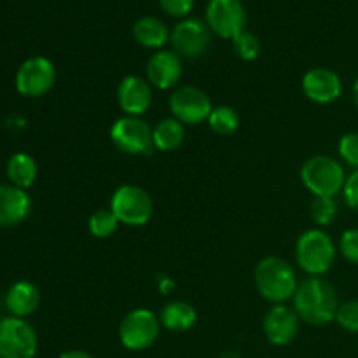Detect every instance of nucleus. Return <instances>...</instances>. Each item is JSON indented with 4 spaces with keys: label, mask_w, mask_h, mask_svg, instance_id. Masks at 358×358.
Returning a JSON list of instances; mask_svg holds the SVG:
<instances>
[{
    "label": "nucleus",
    "mask_w": 358,
    "mask_h": 358,
    "mask_svg": "<svg viewBox=\"0 0 358 358\" xmlns=\"http://www.w3.org/2000/svg\"><path fill=\"white\" fill-rule=\"evenodd\" d=\"M294 310L310 325H327L336 320L339 297L334 287L322 276H310L297 285L292 297Z\"/></svg>",
    "instance_id": "nucleus-1"
},
{
    "label": "nucleus",
    "mask_w": 358,
    "mask_h": 358,
    "mask_svg": "<svg viewBox=\"0 0 358 358\" xmlns=\"http://www.w3.org/2000/svg\"><path fill=\"white\" fill-rule=\"evenodd\" d=\"M297 276L292 266L282 257H266L255 268V287L266 301L285 304L296 294Z\"/></svg>",
    "instance_id": "nucleus-2"
},
{
    "label": "nucleus",
    "mask_w": 358,
    "mask_h": 358,
    "mask_svg": "<svg viewBox=\"0 0 358 358\" xmlns=\"http://www.w3.org/2000/svg\"><path fill=\"white\" fill-rule=\"evenodd\" d=\"M301 180L315 198H336L345 189L346 173L338 159L318 154L304 161Z\"/></svg>",
    "instance_id": "nucleus-3"
},
{
    "label": "nucleus",
    "mask_w": 358,
    "mask_h": 358,
    "mask_svg": "<svg viewBox=\"0 0 358 358\" xmlns=\"http://www.w3.org/2000/svg\"><path fill=\"white\" fill-rule=\"evenodd\" d=\"M296 261L310 276H322L334 266L336 245L322 229H308L296 243Z\"/></svg>",
    "instance_id": "nucleus-4"
},
{
    "label": "nucleus",
    "mask_w": 358,
    "mask_h": 358,
    "mask_svg": "<svg viewBox=\"0 0 358 358\" xmlns=\"http://www.w3.org/2000/svg\"><path fill=\"white\" fill-rule=\"evenodd\" d=\"M110 210L124 226L140 227L152 219L154 203L145 189L135 184H124L112 194Z\"/></svg>",
    "instance_id": "nucleus-5"
},
{
    "label": "nucleus",
    "mask_w": 358,
    "mask_h": 358,
    "mask_svg": "<svg viewBox=\"0 0 358 358\" xmlns=\"http://www.w3.org/2000/svg\"><path fill=\"white\" fill-rule=\"evenodd\" d=\"M161 322L147 308L129 311L119 324V341L129 352H143L157 341Z\"/></svg>",
    "instance_id": "nucleus-6"
},
{
    "label": "nucleus",
    "mask_w": 358,
    "mask_h": 358,
    "mask_svg": "<svg viewBox=\"0 0 358 358\" xmlns=\"http://www.w3.org/2000/svg\"><path fill=\"white\" fill-rule=\"evenodd\" d=\"M110 140L121 152L128 156H149L156 150L152 128L136 115H122L110 128Z\"/></svg>",
    "instance_id": "nucleus-7"
},
{
    "label": "nucleus",
    "mask_w": 358,
    "mask_h": 358,
    "mask_svg": "<svg viewBox=\"0 0 358 358\" xmlns=\"http://www.w3.org/2000/svg\"><path fill=\"white\" fill-rule=\"evenodd\" d=\"M37 348V334L24 318H0V358H34Z\"/></svg>",
    "instance_id": "nucleus-8"
},
{
    "label": "nucleus",
    "mask_w": 358,
    "mask_h": 358,
    "mask_svg": "<svg viewBox=\"0 0 358 358\" xmlns=\"http://www.w3.org/2000/svg\"><path fill=\"white\" fill-rule=\"evenodd\" d=\"M56 83V66L45 56H31L24 59L16 72L17 93L27 98L44 96Z\"/></svg>",
    "instance_id": "nucleus-9"
},
{
    "label": "nucleus",
    "mask_w": 358,
    "mask_h": 358,
    "mask_svg": "<svg viewBox=\"0 0 358 358\" xmlns=\"http://www.w3.org/2000/svg\"><path fill=\"white\" fill-rule=\"evenodd\" d=\"M170 42L180 58H199L212 44V30L199 17H184L171 31Z\"/></svg>",
    "instance_id": "nucleus-10"
},
{
    "label": "nucleus",
    "mask_w": 358,
    "mask_h": 358,
    "mask_svg": "<svg viewBox=\"0 0 358 358\" xmlns=\"http://www.w3.org/2000/svg\"><path fill=\"white\" fill-rule=\"evenodd\" d=\"M170 110L182 124L196 126L208 121L213 110L208 94L196 86H180L170 96Z\"/></svg>",
    "instance_id": "nucleus-11"
},
{
    "label": "nucleus",
    "mask_w": 358,
    "mask_h": 358,
    "mask_svg": "<svg viewBox=\"0 0 358 358\" xmlns=\"http://www.w3.org/2000/svg\"><path fill=\"white\" fill-rule=\"evenodd\" d=\"M205 21L212 34L233 41L245 30L247 10L241 0H210Z\"/></svg>",
    "instance_id": "nucleus-12"
},
{
    "label": "nucleus",
    "mask_w": 358,
    "mask_h": 358,
    "mask_svg": "<svg viewBox=\"0 0 358 358\" xmlns=\"http://www.w3.org/2000/svg\"><path fill=\"white\" fill-rule=\"evenodd\" d=\"M299 322L301 318L294 308L287 306V304H275L266 313L262 331L271 345L285 346L296 339L297 332H299Z\"/></svg>",
    "instance_id": "nucleus-13"
},
{
    "label": "nucleus",
    "mask_w": 358,
    "mask_h": 358,
    "mask_svg": "<svg viewBox=\"0 0 358 358\" xmlns=\"http://www.w3.org/2000/svg\"><path fill=\"white\" fill-rule=\"evenodd\" d=\"M303 91L308 100L315 101V103H332L343 93L341 77L327 66H317L304 73Z\"/></svg>",
    "instance_id": "nucleus-14"
},
{
    "label": "nucleus",
    "mask_w": 358,
    "mask_h": 358,
    "mask_svg": "<svg viewBox=\"0 0 358 358\" xmlns=\"http://www.w3.org/2000/svg\"><path fill=\"white\" fill-rule=\"evenodd\" d=\"M147 80L156 90H171L182 77V58L173 49H159L145 66Z\"/></svg>",
    "instance_id": "nucleus-15"
},
{
    "label": "nucleus",
    "mask_w": 358,
    "mask_h": 358,
    "mask_svg": "<svg viewBox=\"0 0 358 358\" xmlns=\"http://www.w3.org/2000/svg\"><path fill=\"white\" fill-rule=\"evenodd\" d=\"M117 103L124 115L142 117L152 105V86L140 76H126L117 86Z\"/></svg>",
    "instance_id": "nucleus-16"
},
{
    "label": "nucleus",
    "mask_w": 358,
    "mask_h": 358,
    "mask_svg": "<svg viewBox=\"0 0 358 358\" xmlns=\"http://www.w3.org/2000/svg\"><path fill=\"white\" fill-rule=\"evenodd\" d=\"M31 210V199L24 189L13 184L0 185V227H13L23 222Z\"/></svg>",
    "instance_id": "nucleus-17"
},
{
    "label": "nucleus",
    "mask_w": 358,
    "mask_h": 358,
    "mask_svg": "<svg viewBox=\"0 0 358 358\" xmlns=\"http://www.w3.org/2000/svg\"><path fill=\"white\" fill-rule=\"evenodd\" d=\"M41 304V292L31 282H17L7 290L6 306L10 317L24 318L35 313Z\"/></svg>",
    "instance_id": "nucleus-18"
},
{
    "label": "nucleus",
    "mask_w": 358,
    "mask_h": 358,
    "mask_svg": "<svg viewBox=\"0 0 358 358\" xmlns=\"http://www.w3.org/2000/svg\"><path fill=\"white\" fill-rule=\"evenodd\" d=\"M170 35L166 23L156 16H143L133 24V37L147 49H161L170 41Z\"/></svg>",
    "instance_id": "nucleus-19"
},
{
    "label": "nucleus",
    "mask_w": 358,
    "mask_h": 358,
    "mask_svg": "<svg viewBox=\"0 0 358 358\" xmlns=\"http://www.w3.org/2000/svg\"><path fill=\"white\" fill-rule=\"evenodd\" d=\"M198 320V313L194 308L185 301H171L161 311V327L171 332H185Z\"/></svg>",
    "instance_id": "nucleus-20"
},
{
    "label": "nucleus",
    "mask_w": 358,
    "mask_h": 358,
    "mask_svg": "<svg viewBox=\"0 0 358 358\" xmlns=\"http://www.w3.org/2000/svg\"><path fill=\"white\" fill-rule=\"evenodd\" d=\"M37 161L27 152H16L7 161V178L16 187L27 191L37 178Z\"/></svg>",
    "instance_id": "nucleus-21"
},
{
    "label": "nucleus",
    "mask_w": 358,
    "mask_h": 358,
    "mask_svg": "<svg viewBox=\"0 0 358 358\" xmlns=\"http://www.w3.org/2000/svg\"><path fill=\"white\" fill-rule=\"evenodd\" d=\"M185 138V129L180 121L175 117L161 119L156 126L152 128V140L156 150H163V152H171V150L178 149Z\"/></svg>",
    "instance_id": "nucleus-22"
},
{
    "label": "nucleus",
    "mask_w": 358,
    "mask_h": 358,
    "mask_svg": "<svg viewBox=\"0 0 358 358\" xmlns=\"http://www.w3.org/2000/svg\"><path fill=\"white\" fill-rule=\"evenodd\" d=\"M208 126L217 135H231L240 128V115L229 105H219L213 107L208 117Z\"/></svg>",
    "instance_id": "nucleus-23"
},
{
    "label": "nucleus",
    "mask_w": 358,
    "mask_h": 358,
    "mask_svg": "<svg viewBox=\"0 0 358 358\" xmlns=\"http://www.w3.org/2000/svg\"><path fill=\"white\" fill-rule=\"evenodd\" d=\"M119 224L121 222H119V219L110 208H100L91 213L90 220H87V229L94 238L105 240V238H110L117 231Z\"/></svg>",
    "instance_id": "nucleus-24"
},
{
    "label": "nucleus",
    "mask_w": 358,
    "mask_h": 358,
    "mask_svg": "<svg viewBox=\"0 0 358 358\" xmlns=\"http://www.w3.org/2000/svg\"><path fill=\"white\" fill-rule=\"evenodd\" d=\"M233 48L234 52L241 59H245V62H254V59L259 58L262 51L261 41H259L257 35L247 30H243L240 35L233 38Z\"/></svg>",
    "instance_id": "nucleus-25"
},
{
    "label": "nucleus",
    "mask_w": 358,
    "mask_h": 358,
    "mask_svg": "<svg viewBox=\"0 0 358 358\" xmlns=\"http://www.w3.org/2000/svg\"><path fill=\"white\" fill-rule=\"evenodd\" d=\"M338 217V203L334 198H315L311 203V219L320 227L329 226Z\"/></svg>",
    "instance_id": "nucleus-26"
},
{
    "label": "nucleus",
    "mask_w": 358,
    "mask_h": 358,
    "mask_svg": "<svg viewBox=\"0 0 358 358\" xmlns=\"http://www.w3.org/2000/svg\"><path fill=\"white\" fill-rule=\"evenodd\" d=\"M339 156L345 161L348 166H352L353 170H358V133L352 131L346 133L339 140Z\"/></svg>",
    "instance_id": "nucleus-27"
},
{
    "label": "nucleus",
    "mask_w": 358,
    "mask_h": 358,
    "mask_svg": "<svg viewBox=\"0 0 358 358\" xmlns=\"http://www.w3.org/2000/svg\"><path fill=\"white\" fill-rule=\"evenodd\" d=\"M336 322L345 331L358 332V301H346V303L339 304Z\"/></svg>",
    "instance_id": "nucleus-28"
},
{
    "label": "nucleus",
    "mask_w": 358,
    "mask_h": 358,
    "mask_svg": "<svg viewBox=\"0 0 358 358\" xmlns=\"http://www.w3.org/2000/svg\"><path fill=\"white\" fill-rule=\"evenodd\" d=\"M339 250L346 261L358 266V227H352L343 233L339 240Z\"/></svg>",
    "instance_id": "nucleus-29"
},
{
    "label": "nucleus",
    "mask_w": 358,
    "mask_h": 358,
    "mask_svg": "<svg viewBox=\"0 0 358 358\" xmlns=\"http://www.w3.org/2000/svg\"><path fill=\"white\" fill-rule=\"evenodd\" d=\"M163 13L171 17H185L194 7V0H159Z\"/></svg>",
    "instance_id": "nucleus-30"
},
{
    "label": "nucleus",
    "mask_w": 358,
    "mask_h": 358,
    "mask_svg": "<svg viewBox=\"0 0 358 358\" xmlns=\"http://www.w3.org/2000/svg\"><path fill=\"white\" fill-rule=\"evenodd\" d=\"M343 194H345L346 205H348L350 208L355 210V212H358V170H353L352 173L346 177Z\"/></svg>",
    "instance_id": "nucleus-31"
},
{
    "label": "nucleus",
    "mask_w": 358,
    "mask_h": 358,
    "mask_svg": "<svg viewBox=\"0 0 358 358\" xmlns=\"http://www.w3.org/2000/svg\"><path fill=\"white\" fill-rule=\"evenodd\" d=\"M59 358H94L91 353L84 352V350H66V352H63Z\"/></svg>",
    "instance_id": "nucleus-32"
},
{
    "label": "nucleus",
    "mask_w": 358,
    "mask_h": 358,
    "mask_svg": "<svg viewBox=\"0 0 358 358\" xmlns=\"http://www.w3.org/2000/svg\"><path fill=\"white\" fill-rule=\"evenodd\" d=\"M353 101H355V105L358 108V77H357L355 84H353Z\"/></svg>",
    "instance_id": "nucleus-33"
}]
</instances>
